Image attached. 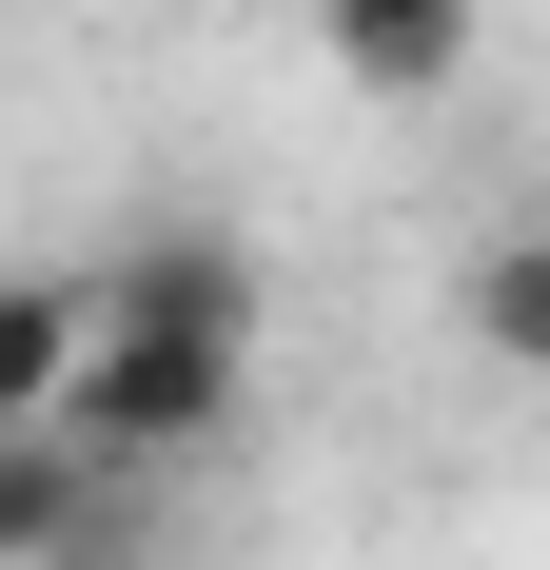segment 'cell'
<instances>
[{
	"label": "cell",
	"instance_id": "cell-5",
	"mask_svg": "<svg viewBox=\"0 0 550 570\" xmlns=\"http://www.w3.org/2000/svg\"><path fill=\"white\" fill-rule=\"evenodd\" d=\"M472 335H492V354H550V256H531V236H492V276H472Z\"/></svg>",
	"mask_w": 550,
	"mask_h": 570
},
{
	"label": "cell",
	"instance_id": "cell-1",
	"mask_svg": "<svg viewBox=\"0 0 550 570\" xmlns=\"http://www.w3.org/2000/svg\"><path fill=\"white\" fill-rule=\"evenodd\" d=\"M236 394H256V256H236L217 217H158L118 236L99 276H79V374H59V433H79V472H177L217 453Z\"/></svg>",
	"mask_w": 550,
	"mask_h": 570
},
{
	"label": "cell",
	"instance_id": "cell-6",
	"mask_svg": "<svg viewBox=\"0 0 550 570\" xmlns=\"http://www.w3.org/2000/svg\"><path fill=\"white\" fill-rule=\"evenodd\" d=\"M40 570H138V512H79V531H59Z\"/></svg>",
	"mask_w": 550,
	"mask_h": 570
},
{
	"label": "cell",
	"instance_id": "cell-2",
	"mask_svg": "<svg viewBox=\"0 0 550 570\" xmlns=\"http://www.w3.org/2000/svg\"><path fill=\"white\" fill-rule=\"evenodd\" d=\"M315 59L354 99H452L472 79V0H315Z\"/></svg>",
	"mask_w": 550,
	"mask_h": 570
},
{
	"label": "cell",
	"instance_id": "cell-4",
	"mask_svg": "<svg viewBox=\"0 0 550 570\" xmlns=\"http://www.w3.org/2000/svg\"><path fill=\"white\" fill-rule=\"evenodd\" d=\"M59 374H79V276H0V433L59 413Z\"/></svg>",
	"mask_w": 550,
	"mask_h": 570
},
{
	"label": "cell",
	"instance_id": "cell-3",
	"mask_svg": "<svg viewBox=\"0 0 550 570\" xmlns=\"http://www.w3.org/2000/svg\"><path fill=\"white\" fill-rule=\"evenodd\" d=\"M79 512H138V492H118V472H79V433H59V413H20V433H0V570H40Z\"/></svg>",
	"mask_w": 550,
	"mask_h": 570
}]
</instances>
